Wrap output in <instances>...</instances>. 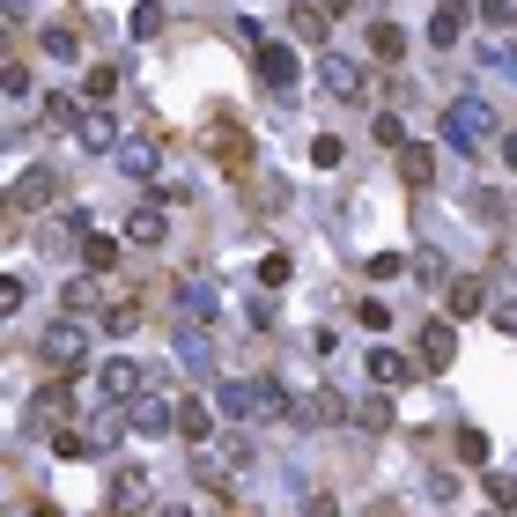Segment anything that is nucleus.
Listing matches in <instances>:
<instances>
[{
  "label": "nucleus",
  "instance_id": "1",
  "mask_svg": "<svg viewBox=\"0 0 517 517\" xmlns=\"http://www.w3.org/2000/svg\"><path fill=\"white\" fill-rule=\"evenodd\" d=\"M488 141H495V119H488V104H481V97L444 104V148H458V156H481Z\"/></svg>",
  "mask_w": 517,
  "mask_h": 517
},
{
  "label": "nucleus",
  "instance_id": "2",
  "mask_svg": "<svg viewBox=\"0 0 517 517\" xmlns=\"http://www.w3.org/2000/svg\"><path fill=\"white\" fill-rule=\"evenodd\" d=\"M37 355H45V370H82V362H89V325L60 318L45 340H37Z\"/></svg>",
  "mask_w": 517,
  "mask_h": 517
},
{
  "label": "nucleus",
  "instance_id": "3",
  "mask_svg": "<svg viewBox=\"0 0 517 517\" xmlns=\"http://www.w3.org/2000/svg\"><path fill=\"white\" fill-rule=\"evenodd\" d=\"M362 82H370V74H362V60H348V52H325L318 60V89L333 104H362Z\"/></svg>",
  "mask_w": 517,
  "mask_h": 517
},
{
  "label": "nucleus",
  "instance_id": "4",
  "mask_svg": "<svg viewBox=\"0 0 517 517\" xmlns=\"http://www.w3.org/2000/svg\"><path fill=\"white\" fill-rule=\"evenodd\" d=\"M60 193H67V170H60V163H30L23 178H15V193H8V200L30 215V207H52Z\"/></svg>",
  "mask_w": 517,
  "mask_h": 517
},
{
  "label": "nucleus",
  "instance_id": "5",
  "mask_svg": "<svg viewBox=\"0 0 517 517\" xmlns=\"http://www.w3.org/2000/svg\"><path fill=\"white\" fill-rule=\"evenodd\" d=\"M74 141H82L89 156H111V148L126 141V133H119V111H111V104H89L82 119H74Z\"/></svg>",
  "mask_w": 517,
  "mask_h": 517
},
{
  "label": "nucleus",
  "instance_id": "6",
  "mask_svg": "<svg viewBox=\"0 0 517 517\" xmlns=\"http://www.w3.org/2000/svg\"><path fill=\"white\" fill-rule=\"evenodd\" d=\"M126 429L133 436H170V429H178V399H156V392L126 399Z\"/></svg>",
  "mask_w": 517,
  "mask_h": 517
},
{
  "label": "nucleus",
  "instance_id": "7",
  "mask_svg": "<svg viewBox=\"0 0 517 517\" xmlns=\"http://www.w3.org/2000/svg\"><path fill=\"white\" fill-rule=\"evenodd\" d=\"M252 60H259V74H266L274 89H296V74H303V60H296L289 45H274V37H259V45H252Z\"/></svg>",
  "mask_w": 517,
  "mask_h": 517
},
{
  "label": "nucleus",
  "instance_id": "8",
  "mask_svg": "<svg viewBox=\"0 0 517 517\" xmlns=\"http://www.w3.org/2000/svg\"><path fill=\"white\" fill-rule=\"evenodd\" d=\"M421 370H451V362H458V333H451V325L444 318H429V325H421Z\"/></svg>",
  "mask_w": 517,
  "mask_h": 517
},
{
  "label": "nucleus",
  "instance_id": "9",
  "mask_svg": "<svg viewBox=\"0 0 517 517\" xmlns=\"http://www.w3.org/2000/svg\"><path fill=\"white\" fill-rule=\"evenodd\" d=\"M466 23H473V0H436V15H429V45H436V52H451Z\"/></svg>",
  "mask_w": 517,
  "mask_h": 517
},
{
  "label": "nucleus",
  "instance_id": "10",
  "mask_svg": "<svg viewBox=\"0 0 517 517\" xmlns=\"http://www.w3.org/2000/svg\"><path fill=\"white\" fill-rule=\"evenodd\" d=\"M289 414H296V429H333V421H348V399H340V392H311Z\"/></svg>",
  "mask_w": 517,
  "mask_h": 517
},
{
  "label": "nucleus",
  "instance_id": "11",
  "mask_svg": "<svg viewBox=\"0 0 517 517\" xmlns=\"http://www.w3.org/2000/svg\"><path fill=\"white\" fill-rule=\"evenodd\" d=\"M97 392H104V399H133V392H141V362H133V355H111L104 370H97Z\"/></svg>",
  "mask_w": 517,
  "mask_h": 517
},
{
  "label": "nucleus",
  "instance_id": "12",
  "mask_svg": "<svg viewBox=\"0 0 517 517\" xmlns=\"http://www.w3.org/2000/svg\"><path fill=\"white\" fill-rule=\"evenodd\" d=\"M414 370H421L414 355H399V348H370V385H385V392H392V385H407Z\"/></svg>",
  "mask_w": 517,
  "mask_h": 517
},
{
  "label": "nucleus",
  "instance_id": "13",
  "mask_svg": "<svg viewBox=\"0 0 517 517\" xmlns=\"http://www.w3.org/2000/svg\"><path fill=\"white\" fill-rule=\"evenodd\" d=\"M178 311H185V325H207V318H215L222 311V296H215V281H178Z\"/></svg>",
  "mask_w": 517,
  "mask_h": 517
},
{
  "label": "nucleus",
  "instance_id": "14",
  "mask_svg": "<svg viewBox=\"0 0 517 517\" xmlns=\"http://www.w3.org/2000/svg\"><path fill=\"white\" fill-rule=\"evenodd\" d=\"M170 237V215H163V207H133V215H126V244H163Z\"/></svg>",
  "mask_w": 517,
  "mask_h": 517
},
{
  "label": "nucleus",
  "instance_id": "15",
  "mask_svg": "<svg viewBox=\"0 0 517 517\" xmlns=\"http://www.w3.org/2000/svg\"><path fill=\"white\" fill-rule=\"evenodd\" d=\"M444 289H451V318H473V311H488V289H481V274H451Z\"/></svg>",
  "mask_w": 517,
  "mask_h": 517
},
{
  "label": "nucleus",
  "instance_id": "16",
  "mask_svg": "<svg viewBox=\"0 0 517 517\" xmlns=\"http://www.w3.org/2000/svg\"><path fill=\"white\" fill-rule=\"evenodd\" d=\"M244 385H252V421L289 414V392H281V377H244Z\"/></svg>",
  "mask_w": 517,
  "mask_h": 517
},
{
  "label": "nucleus",
  "instance_id": "17",
  "mask_svg": "<svg viewBox=\"0 0 517 517\" xmlns=\"http://www.w3.org/2000/svg\"><path fill=\"white\" fill-rule=\"evenodd\" d=\"M119 436H126V399H104L89 414V444H119Z\"/></svg>",
  "mask_w": 517,
  "mask_h": 517
},
{
  "label": "nucleus",
  "instance_id": "18",
  "mask_svg": "<svg viewBox=\"0 0 517 517\" xmlns=\"http://www.w3.org/2000/svg\"><path fill=\"white\" fill-rule=\"evenodd\" d=\"M111 156H119V170H126V178H156V170H163V156H156L148 141H119Z\"/></svg>",
  "mask_w": 517,
  "mask_h": 517
},
{
  "label": "nucleus",
  "instance_id": "19",
  "mask_svg": "<svg viewBox=\"0 0 517 517\" xmlns=\"http://www.w3.org/2000/svg\"><path fill=\"white\" fill-rule=\"evenodd\" d=\"M399 178H407V185H429V178H436V148H429V141H407V148H399Z\"/></svg>",
  "mask_w": 517,
  "mask_h": 517
},
{
  "label": "nucleus",
  "instance_id": "20",
  "mask_svg": "<svg viewBox=\"0 0 517 517\" xmlns=\"http://www.w3.org/2000/svg\"><path fill=\"white\" fill-rule=\"evenodd\" d=\"M148 495V466H119L111 473V510H133Z\"/></svg>",
  "mask_w": 517,
  "mask_h": 517
},
{
  "label": "nucleus",
  "instance_id": "21",
  "mask_svg": "<svg viewBox=\"0 0 517 517\" xmlns=\"http://www.w3.org/2000/svg\"><path fill=\"white\" fill-rule=\"evenodd\" d=\"M82 259H89V274H111V266H119V237H97V229H82Z\"/></svg>",
  "mask_w": 517,
  "mask_h": 517
},
{
  "label": "nucleus",
  "instance_id": "22",
  "mask_svg": "<svg viewBox=\"0 0 517 517\" xmlns=\"http://www.w3.org/2000/svg\"><path fill=\"white\" fill-rule=\"evenodd\" d=\"M370 52H377V60H407V30H399V23H370Z\"/></svg>",
  "mask_w": 517,
  "mask_h": 517
},
{
  "label": "nucleus",
  "instance_id": "23",
  "mask_svg": "<svg viewBox=\"0 0 517 517\" xmlns=\"http://www.w3.org/2000/svg\"><path fill=\"white\" fill-rule=\"evenodd\" d=\"M178 436H193V444H207V436H215V414H207L200 399H178Z\"/></svg>",
  "mask_w": 517,
  "mask_h": 517
},
{
  "label": "nucleus",
  "instance_id": "24",
  "mask_svg": "<svg viewBox=\"0 0 517 517\" xmlns=\"http://www.w3.org/2000/svg\"><path fill=\"white\" fill-rule=\"evenodd\" d=\"M355 429H392V399H362V407H348Z\"/></svg>",
  "mask_w": 517,
  "mask_h": 517
},
{
  "label": "nucleus",
  "instance_id": "25",
  "mask_svg": "<svg viewBox=\"0 0 517 517\" xmlns=\"http://www.w3.org/2000/svg\"><path fill=\"white\" fill-rule=\"evenodd\" d=\"M215 399H222V414H237V421H252V385H244V377H229V385H222Z\"/></svg>",
  "mask_w": 517,
  "mask_h": 517
},
{
  "label": "nucleus",
  "instance_id": "26",
  "mask_svg": "<svg viewBox=\"0 0 517 517\" xmlns=\"http://www.w3.org/2000/svg\"><path fill=\"white\" fill-rule=\"evenodd\" d=\"M74 119H82V97H45V126L74 133Z\"/></svg>",
  "mask_w": 517,
  "mask_h": 517
},
{
  "label": "nucleus",
  "instance_id": "27",
  "mask_svg": "<svg viewBox=\"0 0 517 517\" xmlns=\"http://www.w3.org/2000/svg\"><path fill=\"white\" fill-rule=\"evenodd\" d=\"M67 318H89V311H97V281H67Z\"/></svg>",
  "mask_w": 517,
  "mask_h": 517
},
{
  "label": "nucleus",
  "instance_id": "28",
  "mask_svg": "<svg viewBox=\"0 0 517 517\" xmlns=\"http://www.w3.org/2000/svg\"><path fill=\"white\" fill-rule=\"evenodd\" d=\"M259 289H289V252H266L259 259Z\"/></svg>",
  "mask_w": 517,
  "mask_h": 517
},
{
  "label": "nucleus",
  "instance_id": "29",
  "mask_svg": "<svg viewBox=\"0 0 517 517\" xmlns=\"http://www.w3.org/2000/svg\"><path fill=\"white\" fill-rule=\"evenodd\" d=\"M23 296H30V281H23V274H0V318L23 311Z\"/></svg>",
  "mask_w": 517,
  "mask_h": 517
},
{
  "label": "nucleus",
  "instance_id": "30",
  "mask_svg": "<svg viewBox=\"0 0 517 517\" xmlns=\"http://www.w3.org/2000/svg\"><path fill=\"white\" fill-rule=\"evenodd\" d=\"M82 89H89V104H104L111 89H119V67H89V74H82Z\"/></svg>",
  "mask_w": 517,
  "mask_h": 517
},
{
  "label": "nucleus",
  "instance_id": "31",
  "mask_svg": "<svg viewBox=\"0 0 517 517\" xmlns=\"http://www.w3.org/2000/svg\"><path fill=\"white\" fill-rule=\"evenodd\" d=\"M45 52H52V60H82V45H74V30H67V23H52V30H45Z\"/></svg>",
  "mask_w": 517,
  "mask_h": 517
},
{
  "label": "nucleus",
  "instance_id": "32",
  "mask_svg": "<svg viewBox=\"0 0 517 517\" xmlns=\"http://www.w3.org/2000/svg\"><path fill=\"white\" fill-rule=\"evenodd\" d=\"M473 15H481L488 30H510V23H517V0H481V8H473Z\"/></svg>",
  "mask_w": 517,
  "mask_h": 517
},
{
  "label": "nucleus",
  "instance_id": "33",
  "mask_svg": "<svg viewBox=\"0 0 517 517\" xmlns=\"http://www.w3.org/2000/svg\"><path fill=\"white\" fill-rule=\"evenodd\" d=\"M481 67H495V74L517 82V45H481Z\"/></svg>",
  "mask_w": 517,
  "mask_h": 517
},
{
  "label": "nucleus",
  "instance_id": "34",
  "mask_svg": "<svg viewBox=\"0 0 517 517\" xmlns=\"http://www.w3.org/2000/svg\"><path fill=\"white\" fill-rule=\"evenodd\" d=\"M458 458H466V466H488V436L481 429H458Z\"/></svg>",
  "mask_w": 517,
  "mask_h": 517
},
{
  "label": "nucleus",
  "instance_id": "35",
  "mask_svg": "<svg viewBox=\"0 0 517 517\" xmlns=\"http://www.w3.org/2000/svg\"><path fill=\"white\" fill-rule=\"evenodd\" d=\"M133 37H156L163 30V8H156V0H141V8H133V23H126Z\"/></svg>",
  "mask_w": 517,
  "mask_h": 517
},
{
  "label": "nucleus",
  "instance_id": "36",
  "mask_svg": "<svg viewBox=\"0 0 517 517\" xmlns=\"http://www.w3.org/2000/svg\"><path fill=\"white\" fill-rule=\"evenodd\" d=\"M340 156H348V148H340L333 133H318V141H311V163H318V170H340Z\"/></svg>",
  "mask_w": 517,
  "mask_h": 517
},
{
  "label": "nucleus",
  "instance_id": "37",
  "mask_svg": "<svg viewBox=\"0 0 517 517\" xmlns=\"http://www.w3.org/2000/svg\"><path fill=\"white\" fill-rule=\"evenodd\" d=\"M178 362H185V370H200V362H207V340L193 333V325H185V333H178Z\"/></svg>",
  "mask_w": 517,
  "mask_h": 517
},
{
  "label": "nucleus",
  "instance_id": "38",
  "mask_svg": "<svg viewBox=\"0 0 517 517\" xmlns=\"http://www.w3.org/2000/svg\"><path fill=\"white\" fill-rule=\"evenodd\" d=\"M407 266H414V259H399V252H377V259H370V281H399Z\"/></svg>",
  "mask_w": 517,
  "mask_h": 517
},
{
  "label": "nucleus",
  "instance_id": "39",
  "mask_svg": "<svg viewBox=\"0 0 517 517\" xmlns=\"http://www.w3.org/2000/svg\"><path fill=\"white\" fill-rule=\"evenodd\" d=\"M362 325H370V333H385V325H392V303H385V296H362Z\"/></svg>",
  "mask_w": 517,
  "mask_h": 517
},
{
  "label": "nucleus",
  "instance_id": "40",
  "mask_svg": "<svg viewBox=\"0 0 517 517\" xmlns=\"http://www.w3.org/2000/svg\"><path fill=\"white\" fill-rule=\"evenodd\" d=\"M377 141H385V148H407V126H399V111H377Z\"/></svg>",
  "mask_w": 517,
  "mask_h": 517
},
{
  "label": "nucleus",
  "instance_id": "41",
  "mask_svg": "<svg viewBox=\"0 0 517 517\" xmlns=\"http://www.w3.org/2000/svg\"><path fill=\"white\" fill-rule=\"evenodd\" d=\"M414 274L436 289V281H451V266H444V252H421V259H414Z\"/></svg>",
  "mask_w": 517,
  "mask_h": 517
},
{
  "label": "nucleus",
  "instance_id": "42",
  "mask_svg": "<svg viewBox=\"0 0 517 517\" xmlns=\"http://www.w3.org/2000/svg\"><path fill=\"white\" fill-rule=\"evenodd\" d=\"M52 451H60V458H89L97 444H89V436H74V429H60V436H52Z\"/></svg>",
  "mask_w": 517,
  "mask_h": 517
},
{
  "label": "nucleus",
  "instance_id": "43",
  "mask_svg": "<svg viewBox=\"0 0 517 517\" xmlns=\"http://www.w3.org/2000/svg\"><path fill=\"white\" fill-rule=\"evenodd\" d=\"M0 89H8L15 104H30V67H8V74H0Z\"/></svg>",
  "mask_w": 517,
  "mask_h": 517
},
{
  "label": "nucleus",
  "instance_id": "44",
  "mask_svg": "<svg viewBox=\"0 0 517 517\" xmlns=\"http://www.w3.org/2000/svg\"><path fill=\"white\" fill-rule=\"evenodd\" d=\"M60 407H67V385H45V392H37V421H52Z\"/></svg>",
  "mask_w": 517,
  "mask_h": 517
},
{
  "label": "nucleus",
  "instance_id": "45",
  "mask_svg": "<svg viewBox=\"0 0 517 517\" xmlns=\"http://www.w3.org/2000/svg\"><path fill=\"white\" fill-rule=\"evenodd\" d=\"M303 517H340V503L325 488H311V495H303Z\"/></svg>",
  "mask_w": 517,
  "mask_h": 517
},
{
  "label": "nucleus",
  "instance_id": "46",
  "mask_svg": "<svg viewBox=\"0 0 517 517\" xmlns=\"http://www.w3.org/2000/svg\"><path fill=\"white\" fill-rule=\"evenodd\" d=\"M488 318H495V333L517 340V303H488Z\"/></svg>",
  "mask_w": 517,
  "mask_h": 517
},
{
  "label": "nucleus",
  "instance_id": "47",
  "mask_svg": "<svg viewBox=\"0 0 517 517\" xmlns=\"http://www.w3.org/2000/svg\"><path fill=\"white\" fill-rule=\"evenodd\" d=\"M296 30H303V37H318V45H325V15H318V8H296Z\"/></svg>",
  "mask_w": 517,
  "mask_h": 517
},
{
  "label": "nucleus",
  "instance_id": "48",
  "mask_svg": "<svg viewBox=\"0 0 517 517\" xmlns=\"http://www.w3.org/2000/svg\"><path fill=\"white\" fill-rule=\"evenodd\" d=\"M488 495H495V510H503V503H517V481H495L488 473Z\"/></svg>",
  "mask_w": 517,
  "mask_h": 517
},
{
  "label": "nucleus",
  "instance_id": "49",
  "mask_svg": "<svg viewBox=\"0 0 517 517\" xmlns=\"http://www.w3.org/2000/svg\"><path fill=\"white\" fill-rule=\"evenodd\" d=\"M156 517H200V510H193V503H163Z\"/></svg>",
  "mask_w": 517,
  "mask_h": 517
},
{
  "label": "nucleus",
  "instance_id": "50",
  "mask_svg": "<svg viewBox=\"0 0 517 517\" xmlns=\"http://www.w3.org/2000/svg\"><path fill=\"white\" fill-rule=\"evenodd\" d=\"M503 163L517 170V133H503Z\"/></svg>",
  "mask_w": 517,
  "mask_h": 517
},
{
  "label": "nucleus",
  "instance_id": "51",
  "mask_svg": "<svg viewBox=\"0 0 517 517\" xmlns=\"http://www.w3.org/2000/svg\"><path fill=\"white\" fill-rule=\"evenodd\" d=\"M333 8H348V0H325V15H333Z\"/></svg>",
  "mask_w": 517,
  "mask_h": 517
},
{
  "label": "nucleus",
  "instance_id": "52",
  "mask_svg": "<svg viewBox=\"0 0 517 517\" xmlns=\"http://www.w3.org/2000/svg\"><path fill=\"white\" fill-rule=\"evenodd\" d=\"M488 517H495V510H488Z\"/></svg>",
  "mask_w": 517,
  "mask_h": 517
}]
</instances>
